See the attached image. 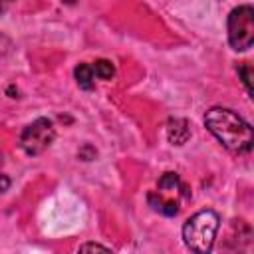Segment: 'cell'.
Wrapping results in <instances>:
<instances>
[{
    "label": "cell",
    "mask_w": 254,
    "mask_h": 254,
    "mask_svg": "<svg viewBox=\"0 0 254 254\" xmlns=\"http://www.w3.org/2000/svg\"><path fill=\"white\" fill-rule=\"evenodd\" d=\"M206 129L230 151V153H248L252 147V127L232 109L212 107L204 113Z\"/></svg>",
    "instance_id": "1"
},
{
    "label": "cell",
    "mask_w": 254,
    "mask_h": 254,
    "mask_svg": "<svg viewBox=\"0 0 254 254\" xmlns=\"http://www.w3.org/2000/svg\"><path fill=\"white\" fill-rule=\"evenodd\" d=\"M218 224H220L218 214L208 208L187 218V222L183 224V240L187 248L198 254H208L212 250Z\"/></svg>",
    "instance_id": "2"
},
{
    "label": "cell",
    "mask_w": 254,
    "mask_h": 254,
    "mask_svg": "<svg viewBox=\"0 0 254 254\" xmlns=\"http://www.w3.org/2000/svg\"><path fill=\"white\" fill-rule=\"evenodd\" d=\"M228 44L236 52H246L254 44V8L238 6L228 14Z\"/></svg>",
    "instance_id": "3"
},
{
    "label": "cell",
    "mask_w": 254,
    "mask_h": 254,
    "mask_svg": "<svg viewBox=\"0 0 254 254\" xmlns=\"http://www.w3.org/2000/svg\"><path fill=\"white\" fill-rule=\"evenodd\" d=\"M54 139H56L54 123L46 117H40L24 127V131L20 135V147L26 155L34 157V155L44 153L54 143Z\"/></svg>",
    "instance_id": "4"
},
{
    "label": "cell",
    "mask_w": 254,
    "mask_h": 254,
    "mask_svg": "<svg viewBox=\"0 0 254 254\" xmlns=\"http://www.w3.org/2000/svg\"><path fill=\"white\" fill-rule=\"evenodd\" d=\"M167 137L173 145H185L190 137V127L187 123V119H171L167 125Z\"/></svg>",
    "instance_id": "5"
},
{
    "label": "cell",
    "mask_w": 254,
    "mask_h": 254,
    "mask_svg": "<svg viewBox=\"0 0 254 254\" xmlns=\"http://www.w3.org/2000/svg\"><path fill=\"white\" fill-rule=\"evenodd\" d=\"M147 200H149V204H151L157 212H161V214H165V216H175V214L179 212V204H177L175 200H171V198H165L163 192H159V190L149 192Z\"/></svg>",
    "instance_id": "6"
},
{
    "label": "cell",
    "mask_w": 254,
    "mask_h": 254,
    "mask_svg": "<svg viewBox=\"0 0 254 254\" xmlns=\"http://www.w3.org/2000/svg\"><path fill=\"white\" fill-rule=\"evenodd\" d=\"M73 75H75V81L81 89H93V77L95 75H93V69L89 64H79L75 67Z\"/></svg>",
    "instance_id": "7"
},
{
    "label": "cell",
    "mask_w": 254,
    "mask_h": 254,
    "mask_svg": "<svg viewBox=\"0 0 254 254\" xmlns=\"http://www.w3.org/2000/svg\"><path fill=\"white\" fill-rule=\"evenodd\" d=\"M91 69H93V75L99 79H111L115 73V67L109 60H95L91 64Z\"/></svg>",
    "instance_id": "8"
},
{
    "label": "cell",
    "mask_w": 254,
    "mask_h": 254,
    "mask_svg": "<svg viewBox=\"0 0 254 254\" xmlns=\"http://www.w3.org/2000/svg\"><path fill=\"white\" fill-rule=\"evenodd\" d=\"M181 189V181L175 173H165L159 179V192H177Z\"/></svg>",
    "instance_id": "9"
},
{
    "label": "cell",
    "mask_w": 254,
    "mask_h": 254,
    "mask_svg": "<svg viewBox=\"0 0 254 254\" xmlns=\"http://www.w3.org/2000/svg\"><path fill=\"white\" fill-rule=\"evenodd\" d=\"M238 75H240V79H242V83H244L246 91L252 95V83H250V79H252V67H250L248 64L238 65Z\"/></svg>",
    "instance_id": "10"
},
{
    "label": "cell",
    "mask_w": 254,
    "mask_h": 254,
    "mask_svg": "<svg viewBox=\"0 0 254 254\" xmlns=\"http://www.w3.org/2000/svg\"><path fill=\"white\" fill-rule=\"evenodd\" d=\"M77 155H79V159H83V161H91V159H95L97 153H95V149H93L91 145H83Z\"/></svg>",
    "instance_id": "11"
},
{
    "label": "cell",
    "mask_w": 254,
    "mask_h": 254,
    "mask_svg": "<svg viewBox=\"0 0 254 254\" xmlns=\"http://www.w3.org/2000/svg\"><path fill=\"white\" fill-rule=\"evenodd\" d=\"M87 250H99V252H109L107 246H101V244H93V242H87V244H81L79 246V252H87Z\"/></svg>",
    "instance_id": "12"
},
{
    "label": "cell",
    "mask_w": 254,
    "mask_h": 254,
    "mask_svg": "<svg viewBox=\"0 0 254 254\" xmlns=\"http://www.w3.org/2000/svg\"><path fill=\"white\" fill-rule=\"evenodd\" d=\"M10 187V179L6 175H0V192H6Z\"/></svg>",
    "instance_id": "13"
},
{
    "label": "cell",
    "mask_w": 254,
    "mask_h": 254,
    "mask_svg": "<svg viewBox=\"0 0 254 254\" xmlns=\"http://www.w3.org/2000/svg\"><path fill=\"white\" fill-rule=\"evenodd\" d=\"M10 2H12V0H0V14H2L4 10H6V6H8Z\"/></svg>",
    "instance_id": "14"
},
{
    "label": "cell",
    "mask_w": 254,
    "mask_h": 254,
    "mask_svg": "<svg viewBox=\"0 0 254 254\" xmlns=\"http://www.w3.org/2000/svg\"><path fill=\"white\" fill-rule=\"evenodd\" d=\"M62 2H64V4H69V6H71V4H75L77 0H62Z\"/></svg>",
    "instance_id": "15"
}]
</instances>
